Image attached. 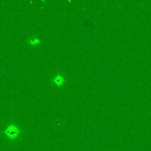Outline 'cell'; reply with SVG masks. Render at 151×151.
I'll use <instances>...</instances> for the list:
<instances>
[{"label": "cell", "mask_w": 151, "mask_h": 151, "mask_svg": "<svg viewBox=\"0 0 151 151\" xmlns=\"http://www.w3.org/2000/svg\"><path fill=\"white\" fill-rule=\"evenodd\" d=\"M20 133L21 130L19 129L14 124H11L8 126L4 131V133L5 136L11 140H14L17 138Z\"/></svg>", "instance_id": "6da1fadb"}, {"label": "cell", "mask_w": 151, "mask_h": 151, "mask_svg": "<svg viewBox=\"0 0 151 151\" xmlns=\"http://www.w3.org/2000/svg\"><path fill=\"white\" fill-rule=\"evenodd\" d=\"M52 81L54 83H55L57 86H61L64 82V78L63 77H62L61 75L58 74L52 80Z\"/></svg>", "instance_id": "7a4b0ae2"}, {"label": "cell", "mask_w": 151, "mask_h": 151, "mask_svg": "<svg viewBox=\"0 0 151 151\" xmlns=\"http://www.w3.org/2000/svg\"><path fill=\"white\" fill-rule=\"evenodd\" d=\"M41 41L39 38L36 37H30L28 39V42L29 44L32 45H35L37 44H39L40 43Z\"/></svg>", "instance_id": "3957f363"}]
</instances>
